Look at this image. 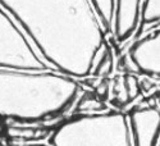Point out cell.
I'll use <instances>...</instances> for the list:
<instances>
[{
	"label": "cell",
	"mask_w": 160,
	"mask_h": 146,
	"mask_svg": "<svg viewBox=\"0 0 160 146\" xmlns=\"http://www.w3.org/2000/svg\"><path fill=\"white\" fill-rule=\"evenodd\" d=\"M141 3L142 0H115V18L119 19V23L127 18V16L133 19L138 18Z\"/></svg>",
	"instance_id": "277c9868"
},
{
	"label": "cell",
	"mask_w": 160,
	"mask_h": 146,
	"mask_svg": "<svg viewBox=\"0 0 160 146\" xmlns=\"http://www.w3.org/2000/svg\"><path fill=\"white\" fill-rule=\"evenodd\" d=\"M113 65H114L113 54L109 48L106 54L104 55V58L100 60V63L96 65V68L92 71L91 74H94L95 77H100V78H108L113 72Z\"/></svg>",
	"instance_id": "52a82bcc"
},
{
	"label": "cell",
	"mask_w": 160,
	"mask_h": 146,
	"mask_svg": "<svg viewBox=\"0 0 160 146\" xmlns=\"http://www.w3.org/2000/svg\"><path fill=\"white\" fill-rule=\"evenodd\" d=\"M141 23H158L160 17L159 0H142Z\"/></svg>",
	"instance_id": "8992f818"
},
{
	"label": "cell",
	"mask_w": 160,
	"mask_h": 146,
	"mask_svg": "<svg viewBox=\"0 0 160 146\" xmlns=\"http://www.w3.org/2000/svg\"><path fill=\"white\" fill-rule=\"evenodd\" d=\"M129 114L135 135V145H159V110L155 108L132 109Z\"/></svg>",
	"instance_id": "7a4b0ae2"
},
{
	"label": "cell",
	"mask_w": 160,
	"mask_h": 146,
	"mask_svg": "<svg viewBox=\"0 0 160 146\" xmlns=\"http://www.w3.org/2000/svg\"><path fill=\"white\" fill-rule=\"evenodd\" d=\"M108 110V105L104 103V99L99 98L95 92H87L81 99H79L76 112L82 113V112H104Z\"/></svg>",
	"instance_id": "3957f363"
},
{
	"label": "cell",
	"mask_w": 160,
	"mask_h": 146,
	"mask_svg": "<svg viewBox=\"0 0 160 146\" xmlns=\"http://www.w3.org/2000/svg\"><path fill=\"white\" fill-rule=\"evenodd\" d=\"M122 64H123L124 71H126L127 73H131V74H138V73H140V69H138V67H137V64L135 63V60L132 59V57L129 55V53L123 57Z\"/></svg>",
	"instance_id": "7c38bea8"
},
{
	"label": "cell",
	"mask_w": 160,
	"mask_h": 146,
	"mask_svg": "<svg viewBox=\"0 0 160 146\" xmlns=\"http://www.w3.org/2000/svg\"><path fill=\"white\" fill-rule=\"evenodd\" d=\"M159 28L154 32L145 35L141 40H136L131 50L128 51L132 59L135 60L140 73H143L149 77L159 78L160 67H159Z\"/></svg>",
	"instance_id": "6da1fadb"
},
{
	"label": "cell",
	"mask_w": 160,
	"mask_h": 146,
	"mask_svg": "<svg viewBox=\"0 0 160 146\" xmlns=\"http://www.w3.org/2000/svg\"><path fill=\"white\" fill-rule=\"evenodd\" d=\"M90 2L98 10V14L102 19L106 31H110L115 14V0H90Z\"/></svg>",
	"instance_id": "5b68a950"
},
{
	"label": "cell",
	"mask_w": 160,
	"mask_h": 146,
	"mask_svg": "<svg viewBox=\"0 0 160 146\" xmlns=\"http://www.w3.org/2000/svg\"><path fill=\"white\" fill-rule=\"evenodd\" d=\"M112 90L114 91V99H115L117 101L121 103L122 108L124 107L126 104H128L129 98H128L127 90H126V86H124L123 77H119V78H115V79H114V83H113Z\"/></svg>",
	"instance_id": "9c48e42d"
},
{
	"label": "cell",
	"mask_w": 160,
	"mask_h": 146,
	"mask_svg": "<svg viewBox=\"0 0 160 146\" xmlns=\"http://www.w3.org/2000/svg\"><path fill=\"white\" fill-rule=\"evenodd\" d=\"M123 81H124V86H126V90H127V94H128L129 101L141 96L140 82H138V78H137L136 74L127 73V74L123 77Z\"/></svg>",
	"instance_id": "ba28073f"
},
{
	"label": "cell",
	"mask_w": 160,
	"mask_h": 146,
	"mask_svg": "<svg viewBox=\"0 0 160 146\" xmlns=\"http://www.w3.org/2000/svg\"><path fill=\"white\" fill-rule=\"evenodd\" d=\"M95 90V94L101 98V99H108L109 96V91H113L112 87H110V83H109V79H106V78H102L101 79V82L94 88Z\"/></svg>",
	"instance_id": "8fae6325"
},
{
	"label": "cell",
	"mask_w": 160,
	"mask_h": 146,
	"mask_svg": "<svg viewBox=\"0 0 160 146\" xmlns=\"http://www.w3.org/2000/svg\"><path fill=\"white\" fill-rule=\"evenodd\" d=\"M109 46L106 45L105 43H101L99 45V48L96 49V51L94 53V55H92V59L90 60V73H92V71H94L96 68V65L100 63V60L104 58V55L106 54V51H108Z\"/></svg>",
	"instance_id": "30bf717a"
}]
</instances>
